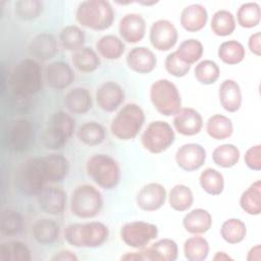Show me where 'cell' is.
I'll return each instance as SVG.
<instances>
[{
  "mask_svg": "<svg viewBox=\"0 0 261 261\" xmlns=\"http://www.w3.org/2000/svg\"><path fill=\"white\" fill-rule=\"evenodd\" d=\"M69 172V161L62 154L31 157L17 170L16 186L27 196H38L51 184L62 181Z\"/></svg>",
  "mask_w": 261,
  "mask_h": 261,
  "instance_id": "obj_1",
  "label": "cell"
},
{
  "mask_svg": "<svg viewBox=\"0 0 261 261\" xmlns=\"http://www.w3.org/2000/svg\"><path fill=\"white\" fill-rule=\"evenodd\" d=\"M9 84L17 98L27 99L38 94L43 85L42 67L38 60L24 58L18 61L10 73Z\"/></svg>",
  "mask_w": 261,
  "mask_h": 261,
  "instance_id": "obj_2",
  "label": "cell"
},
{
  "mask_svg": "<svg viewBox=\"0 0 261 261\" xmlns=\"http://www.w3.org/2000/svg\"><path fill=\"white\" fill-rule=\"evenodd\" d=\"M75 20L84 28L93 31L108 30L114 22L115 11L105 0L82 1L75 10Z\"/></svg>",
  "mask_w": 261,
  "mask_h": 261,
  "instance_id": "obj_3",
  "label": "cell"
},
{
  "mask_svg": "<svg viewBox=\"0 0 261 261\" xmlns=\"http://www.w3.org/2000/svg\"><path fill=\"white\" fill-rule=\"evenodd\" d=\"M65 242L75 248H99L109 237L106 224L100 221L70 223L63 231Z\"/></svg>",
  "mask_w": 261,
  "mask_h": 261,
  "instance_id": "obj_4",
  "label": "cell"
},
{
  "mask_svg": "<svg viewBox=\"0 0 261 261\" xmlns=\"http://www.w3.org/2000/svg\"><path fill=\"white\" fill-rule=\"evenodd\" d=\"M88 176L101 189L110 191L115 189L121 178L118 162L108 154L97 153L86 162Z\"/></svg>",
  "mask_w": 261,
  "mask_h": 261,
  "instance_id": "obj_5",
  "label": "cell"
},
{
  "mask_svg": "<svg viewBox=\"0 0 261 261\" xmlns=\"http://www.w3.org/2000/svg\"><path fill=\"white\" fill-rule=\"evenodd\" d=\"M145 122V113L137 103H126L112 118L110 132L119 141H130L141 132Z\"/></svg>",
  "mask_w": 261,
  "mask_h": 261,
  "instance_id": "obj_6",
  "label": "cell"
},
{
  "mask_svg": "<svg viewBox=\"0 0 261 261\" xmlns=\"http://www.w3.org/2000/svg\"><path fill=\"white\" fill-rule=\"evenodd\" d=\"M75 132V120L62 110L54 112L41 136L43 146L52 151L62 149Z\"/></svg>",
  "mask_w": 261,
  "mask_h": 261,
  "instance_id": "obj_7",
  "label": "cell"
},
{
  "mask_svg": "<svg viewBox=\"0 0 261 261\" xmlns=\"http://www.w3.org/2000/svg\"><path fill=\"white\" fill-rule=\"evenodd\" d=\"M103 204L101 192L93 185L83 184L71 192L69 209L71 214L79 218L91 219L100 214Z\"/></svg>",
  "mask_w": 261,
  "mask_h": 261,
  "instance_id": "obj_8",
  "label": "cell"
},
{
  "mask_svg": "<svg viewBox=\"0 0 261 261\" xmlns=\"http://www.w3.org/2000/svg\"><path fill=\"white\" fill-rule=\"evenodd\" d=\"M149 97L153 107L164 116L174 115L181 108V97L177 87L167 79L152 83Z\"/></svg>",
  "mask_w": 261,
  "mask_h": 261,
  "instance_id": "obj_9",
  "label": "cell"
},
{
  "mask_svg": "<svg viewBox=\"0 0 261 261\" xmlns=\"http://www.w3.org/2000/svg\"><path fill=\"white\" fill-rule=\"evenodd\" d=\"M175 141L173 127L164 120L151 121L141 136V144L151 154L166 151Z\"/></svg>",
  "mask_w": 261,
  "mask_h": 261,
  "instance_id": "obj_10",
  "label": "cell"
},
{
  "mask_svg": "<svg viewBox=\"0 0 261 261\" xmlns=\"http://www.w3.org/2000/svg\"><path fill=\"white\" fill-rule=\"evenodd\" d=\"M34 140V126L27 118L9 121L3 132V144L11 152H23Z\"/></svg>",
  "mask_w": 261,
  "mask_h": 261,
  "instance_id": "obj_11",
  "label": "cell"
},
{
  "mask_svg": "<svg viewBox=\"0 0 261 261\" xmlns=\"http://www.w3.org/2000/svg\"><path fill=\"white\" fill-rule=\"evenodd\" d=\"M158 226L154 223L135 220L124 223L120 228V239L129 248H146L158 237Z\"/></svg>",
  "mask_w": 261,
  "mask_h": 261,
  "instance_id": "obj_12",
  "label": "cell"
},
{
  "mask_svg": "<svg viewBox=\"0 0 261 261\" xmlns=\"http://www.w3.org/2000/svg\"><path fill=\"white\" fill-rule=\"evenodd\" d=\"M178 33L172 21L158 19L154 21L149 31V41L158 51H169L177 43Z\"/></svg>",
  "mask_w": 261,
  "mask_h": 261,
  "instance_id": "obj_13",
  "label": "cell"
},
{
  "mask_svg": "<svg viewBox=\"0 0 261 261\" xmlns=\"http://www.w3.org/2000/svg\"><path fill=\"white\" fill-rule=\"evenodd\" d=\"M206 150L198 143H187L181 145L175 152L176 165L188 172L200 169L206 161Z\"/></svg>",
  "mask_w": 261,
  "mask_h": 261,
  "instance_id": "obj_14",
  "label": "cell"
},
{
  "mask_svg": "<svg viewBox=\"0 0 261 261\" xmlns=\"http://www.w3.org/2000/svg\"><path fill=\"white\" fill-rule=\"evenodd\" d=\"M166 199L167 193L163 185L159 182H149L138 191L136 204L143 211L153 212L162 208Z\"/></svg>",
  "mask_w": 261,
  "mask_h": 261,
  "instance_id": "obj_15",
  "label": "cell"
},
{
  "mask_svg": "<svg viewBox=\"0 0 261 261\" xmlns=\"http://www.w3.org/2000/svg\"><path fill=\"white\" fill-rule=\"evenodd\" d=\"M96 103L105 112H114L124 101L125 94L122 87L113 81L102 83L96 90Z\"/></svg>",
  "mask_w": 261,
  "mask_h": 261,
  "instance_id": "obj_16",
  "label": "cell"
},
{
  "mask_svg": "<svg viewBox=\"0 0 261 261\" xmlns=\"http://www.w3.org/2000/svg\"><path fill=\"white\" fill-rule=\"evenodd\" d=\"M172 124L176 133L186 137L198 135L203 128L201 113L192 107H181L174 115Z\"/></svg>",
  "mask_w": 261,
  "mask_h": 261,
  "instance_id": "obj_17",
  "label": "cell"
},
{
  "mask_svg": "<svg viewBox=\"0 0 261 261\" xmlns=\"http://www.w3.org/2000/svg\"><path fill=\"white\" fill-rule=\"evenodd\" d=\"M40 208L49 215H60L66 207V193L58 186H46L37 196Z\"/></svg>",
  "mask_w": 261,
  "mask_h": 261,
  "instance_id": "obj_18",
  "label": "cell"
},
{
  "mask_svg": "<svg viewBox=\"0 0 261 261\" xmlns=\"http://www.w3.org/2000/svg\"><path fill=\"white\" fill-rule=\"evenodd\" d=\"M118 32L121 40L128 44H137L146 35V21L139 13H126L119 20Z\"/></svg>",
  "mask_w": 261,
  "mask_h": 261,
  "instance_id": "obj_19",
  "label": "cell"
},
{
  "mask_svg": "<svg viewBox=\"0 0 261 261\" xmlns=\"http://www.w3.org/2000/svg\"><path fill=\"white\" fill-rule=\"evenodd\" d=\"M47 85L53 90H64L68 88L75 79L71 66L64 61H52L45 68Z\"/></svg>",
  "mask_w": 261,
  "mask_h": 261,
  "instance_id": "obj_20",
  "label": "cell"
},
{
  "mask_svg": "<svg viewBox=\"0 0 261 261\" xmlns=\"http://www.w3.org/2000/svg\"><path fill=\"white\" fill-rule=\"evenodd\" d=\"M127 67L134 72L146 74L152 72L157 65L155 53L148 47H134L128 51L125 57Z\"/></svg>",
  "mask_w": 261,
  "mask_h": 261,
  "instance_id": "obj_21",
  "label": "cell"
},
{
  "mask_svg": "<svg viewBox=\"0 0 261 261\" xmlns=\"http://www.w3.org/2000/svg\"><path fill=\"white\" fill-rule=\"evenodd\" d=\"M28 49L32 58L47 61L58 53V43L52 34L39 33L31 39Z\"/></svg>",
  "mask_w": 261,
  "mask_h": 261,
  "instance_id": "obj_22",
  "label": "cell"
},
{
  "mask_svg": "<svg viewBox=\"0 0 261 261\" xmlns=\"http://www.w3.org/2000/svg\"><path fill=\"white\" fill-rule=\"evenodd\" d=\"M208 21V11L202 4L194 3L186 6L179 15L181 28L189 33L203 30Z\"/></svg>",
  "mask_w": 261,
  "mask_h": 261,
  "instance_id": "obj_23",
  "label": "cell"
},
{
  "mask_svg": "<svg viewBox=\"0 0 261 261\" xmlns=\"http://www.w3.org/2000/svg\"><path fill=\"white\" fill-rule=\"evenodd\" d=\"M218 98L221 107L233 113L240 110L243 101V95L240 85L232 79L224 80L218 89Z\"/></svg>",
  "mask_w": 261,
  "mask_h": 261,
  "instance_id": "obj_24",
  "label": "cell"
},
{
  "mask_svg": "<svg viewBox=\"0 0 261 261\" xmlns=\"http://www.w3.org/2000/svg\"><path fill=\"white\" fill-rule=\"evenodd\" d=\"M64 106L71 114H85L93 107L91 92L84 87L70 89L64 97Z\"/></svg>",
  "mask_w": 261,
  "mask_h": 261,
  "instance_id": "obj_25",
  "label": "cell"
},
{
  "mask_svg": "<svg viewBox=\"0 0 261 261\" xmlns=\"http://www.w3.org/2000/svg\"><path fill=\"white\" fill-rule=\"evenodd\" d=\"M212 216L210 212L203 208H196L188 212L182 218L185 230L192 234L206 233L212 227Z\"/></svg>",
  "mask_w": 261,
  "mask_h": 261,
  "instance_id": "obj_26",
  "label": "cell"
},
{
  "mask_svg": "<svg viewBox=\"0 0 261 261\" xmlns=\"http://www.w3.org/2000/svg\"><path fill=\"white\" fill-rule=\"evenodd\" d=\"M148 261H174L178 256V247L175 241L164 238L145 248Z\"/></svg>",
  "mask_w": 261,
  "mask_h": 261,
  "instance_id": "obj_27",
  "label": "cell"
},
{
  "mask_svg": "<svg viewBox=\"0 0 261 261\" xmlns=\"http://www.w3.org/2000/svg\"><path fill=\"white\" fill-rule=\"evenodd\" d=\"M34 239L41 245H52L59 239V225L50 218H39L32 226Z\"/></svg>",
  "mask_w": 261,
  "mask_h": 261,
  "instance_id": "obj_28",
  "label": "cell"
},
{
  "mask_svg": "<svg viewBox=\"0 0 261 261\" xmlns=\"http://www.w3.org/2000/svg\"><path fill=\"white\" fill-rule=\"evenodd\" d=\"M76 138L85 146H98L105 141L106 129L98 121H87L81 124L76 129Z\"/></svg>",
  "mask_w": 261,
  "mask_h": 261,
  "instance_id": "obj_29",
  "label": "cell"
},
{
  "mask_svg": "<svg viewBox=\"0 0 261 261\" xmlns=\"http://www.w3.org/2000/svg\"><path fill=\"white\" fill-rule=\"evenodd\" d=\"M71 63L80 72L92 73L100 67L101 60L92 47H83L71 54Z\"/></svg>",
  "mask_w": 261,
  "mask_h": 261,
  "instance_id": "obj_30",
  "label": "cell"
},
{
  "mask_svg": "<svg viewBox=\"0 0 261 261\" xmlns=\"http://www.w3.org/2000/svg\"><path fill=\"white\" fill-rule=\"evenodd\" d=\"M96 51L106 60H117L125 51L123 41L115 35H104L96 42Z\"/></svg>",
  "mask_w": 261,
  "mask_h": 261,
  "instance_id": "obj_31",
  "label": "cell"
},
{
  "mask_svg": "<svg viewBox=\"0 0 261 261\" xmlns=\"http://www.w3.org/2000/svg\"><path fill=\"white\" fill-rule=\"evenodd\" d=\"M207 135L216 140L222 141L231 137L233 133V123L228 116L223 114H213L206 121Z\"/></svg>",
  "mask_w": 261,
  "mask_h": 261,
  "instance_id": "obj_32",
  "label": "cell"
},
{
  "mask_svg": "<svg viewBox=\"0 0 261 261\" xmlns=\"http://www.w3.org/2000/svg\"><path fill=\"white\" fill-rule=\"evenodd\" d=\"M240 207L249 215L261 213V181L258 179L251 184L240 197Z\"/></svg>",
  "mask_w": 261,
  "mask_h": 261,
  "instance_id": "obj_33",
  "label": "cell"
},
{
  "mask_svg": "<svg viewBox=\"0 0 261 261\" xmlns=\"http://www.w3.org/2000/svg\"><path fill=\"white\" fill-rule=\"evenodd\" d=\"M32 252L21 241H7L0 246V261H31Z\"/></svg>",
  "mask_w": 261,
  "mask_h": 261,
  "instance_id": "obj_34",
  "label": "cell"
},
{
  "mask_svg": "<svg viewBox=\"0 0 261 261\" xmlns=\"http://www.w3.org/2000/svg\"><path fill=\"white\" fill-rule=\"evenodd\" d=\"M167 200L169 206L173 210L184 212L192 207L194 203V194L188 186L177 184L170 189L167 195Z\"/></svg>",
  "mask_w": 261,
  "mask_h": 261,
  "instance_id": "obj_35",
  "label": "cell"
},
{
  "mask_svg": "<svg viewBox=\"0 0 261 261\" xmlns=\"http://www.w3.org/2000/svg\"><path fill=\"white\" fill-rule=\"evenodd\" d=\"M184 256L189 261H204L210 251L209 243L200 234H194L184 243Z\"/></svg>",
  "mask_w": 261,
  "mask_h": 261,
  "instance_id": "obj_36",
  "label": "cell"
},
{
  "mask_svg": "<svg viewBox=\"0 0 261 261\" xmlns=\"http://www.w3.org/2000/svg\"><path fill=\"white\" fill-rule=\"evenodd\" d=\"M59 43L61 47L69 52H76L85 47V32L77 25H66L59 33Z\"/></svg>",
  "mask_w": 261,
  "mask_h": 261,
  "instance_id": "obj_37",
  "label": "cell"
},
{
  "mask_svg": "<svg viewBox=\"0 0 261 261\" xmlns=\"http://www.w3.org/2000/svg\"><path fill=\"white\" fill-rule=\"evenodd\" d=\"M176 57L184 63L191 65L198 62L204 53V47L201 41L198 39H186L184 40L174 51Z\"/></svg>",
  "mask_w": 261,
  "mask_h": 261,
  "instance_id": "obj_38",
  "label": "cell"
},
{
  "mask_svg": "<svg viewBox=\"0 0 261 261\" xmlns=\"http://www.w3.org/2000/svg\"><path fill=\"white\" fill-rule=\"evenodd\" d=\"M236 18L233 14L226 9H219L212 15L210 28L212 33L218 37L230 36L236 30Z\"/></svg>",
  "mask_w": 261,
  "mask_h": 261,
  "instance_id": "obj_39",
  "label": "cell"
},
{
  "mask_svg": "<svg viewBox=\"0 0 261 261\" xmlns=\"http://www.w3.org/2000/svg\"><path fill=\"white\" fill-rule=\"evenodd\" d=\"M218 58L225 64L234 65L241 63L246 56L244 45L237 40L222 42L217 50Z\"/></svg>",
  "mask_w": 261,
  "mask_h": 261,
  "instance_id": "obj_40",
  "label": "cell"
},
{
  "mask_svg": "<svg viewBox=\"0 0 261 261\" xmlns=\"http://www.w3.org/2000/svg\"><path fill=\"white\" fill-rule=\"evenodd\" d=\"M199 184L201 189L211 196L220 195L224 190L223 174L212 167H207L200 173Z\"/></svg>",
  "mask_w": 261,
  "mask_h": 261,
  "instance_id": "obj_41",
  "label": "cell"
},
{
  "mask_svg": "<svg viewBox=\"0 0 261 261\" xmlns=\"http://www.w3.org/2000/svg\"><path fill=\"white\" fill-rule=\"evenodd\" d=\"M247 234V226L240 218H228L220 226V237L230 245L240 244Z\"/></svg>",
  "mask_w": 261,
  "mask_h": 261,
  "instance_id": "obj_42",
  "label": "cell"
},
{
  "mask_svg": "<svg viewBox=\"0 0 261 261\" xmlns=\"http://www.w3.org/2000/svg\"><path fill=\"white\" fill-rule=\"evenodd\" d=\"M240 150L233 144H222L217 146L212 152V160L218 167L231 168L240 160Z\"/></svg>",
  "mask_w": 261,
  "mask_h": 261,
  "instance_id": "obj_43",
  "label": "cell"
},
{
  "mask_svg": "<svg viewBox=\"0 0 261 261\" xmlns=\"http://www.w3.org/2000/svg\"><path fill=\"white\" fill-rule=\"evenodd\" d=\"M261 9L257 2L243 3L237 11L238 24L244 29H253L260 23Z\"/></svg>",
  "mask_w": 261,
  "mask_h": 261,
  "instance_id": "obj_44",
  "label": "cell"
},
{
  "mask_svg": "<svg viewBox=\"0 0 261 261\" xmlns=\"http://www.w3.org/2000/svg\"><path fill=\"white\" fill-rule=\"evenodd\" d=\"M195 79L202 85L209 86L215 84L220 76L218 64L210 59H204L197 63L194 68Z\"/></svg>",
  "mask_w": 261,
  "mask_h": 261,
  "instance_id": "obj_45",
  "label": "cell"
},
{
  "mask_svg": "<svg viewBox=\"0 0 261 261\" xmlns=\"http://www.w3.org/2000/svg\"><path fill=\"white\" fill-rule=\"evenodd\" d=\"M23 227V219L19 212L12 209H5L1 213L0 231L2 236H16Z\"/></svg>",
  "mask_w": 261,
  "mask_h": 261,
  "instance_id": "obj_46",
  "label": "cell"
},
{
  "mask_svg": "<svg viewBox=\"0 0 261 261\" xmlns=\"http://www.w3.org/2000/svg\"><path fill=\"white\" fill-rule=\"evenodd\" d=\"M44 3L40 0H19L14 2L15 15L25 21L38 18L43 12Z\"/></svg>",
  "mask_w": 261,
  "mask_h": 261,
  "instance_id": "obj_47",
  "label": "cell"
},
{
  "mask_svg": "<svg viewBox=\"0 0 261 261\" xmlns=\"http://www.w3.org/2000/svg\"><path fill=\"white\" fill-rule=\"evenodd\" d=\"M164 67L165 70L174 77H184L189 73L191 69V65L181 62L176 57L174 52H171L166 56L164 61Z\"/></svg>",
  "mask_w": 261,
  "mask_h": 261,
  "instance_id": "obj_48",
  "label": "cell"
},
{
  "mask_svg": "<svg viewBox=\"0 0 261 261\" xmlns=\"http://www.w3.org/2000/svg\"><path fill=\"white\" fill-rule=\"evenodd\" d=\"M244 161L248 168L259 171L261 169V145L257 144L250 147L245 153Z\"/></svg>",
  "mask_w": 261,
  "mask_h": 261,
  "instance_id": "obj_49",
  "label": "cell"
},
{
  "mask_svg": "<svg viewBox=\"0 0 261 261\" xmlns=\"http://www.w3.org/2000/svg\"><path fill=\"white\" fill-rule=\"evenodd\" d=\"M261 34L260 32H256L254 34H252L249 37L248 40V47L251 53H253L256 56H260L261 54Z\"/></svg>",
  "mask_w": 261,
  "mask_h": 261,
  "instance_id": "obj_50",
  "label": "cell"
},
{
  "mask_svg": "<svg viewBox=\"0 0 261 261\" xmlns=\"http://www.w3.org/2000/svg\"><path fill=\"white\" fill-rule=\"evenodd\" d=\"M120 259L125 261H145L147 260L146 250L145 248H143V249H137V251H134V252H126L124 255L120 257Z\"/></svg>",
  "mask_w": 261,
  "mask_h": 261,
  "instance_id": "obj_51",
  "label": "cell"
},
{
  "mask_svg": "<svg viewBox=\"0 0 261 261\" xmlns=\"http://www.w3.org/2000/svg\"><path fill=\"white\" fill-rule=\"evenodd\" d=\"M52 261H77V256L69 250H61L51 257Z\"/></svg>",
  "mask_w": 261,
  "mask_h": 261,
  "instance_id": "obj_52",
  "label": "cell"
},
{
  "mask_svg": "<svg viewBox=\"0 0 261 261\" xmlns=\"http://www.w3.org/2000/svg\"><path fill=\"white\" fill-rule=\"evenodd\" d=\"M260 253H261V249H260V245H256L255 247H252L250 249V251L248 252L247 255V260L248 261H258L260 260Z\"/></svg>",
  "mask_w": 261,
  "mask_h": 261,
  "instance_id": "obj_53",
  "label": "cell"
},
{
  "mask_svg": "<svg viewBox=\"0 0 261 261\" xmlns=\"http://www.w3.org/2000/svg\"><path fill=\"white\" fill-rule=\"evenodd\" d=\"M213 260H215V261H225V260H232V258L228 254H226L225 252L218 251L213 256Z\"/></svg>",
  "mask_w": 261,
  "mask_h": 261,
  "instance_id": "obj_54",
  "label": "cell"
},
{
  "mask_svg": "<svg viewBox=\"0 0 261 261\" xmlns=\"http://www.w3.org/2000/svg\"><path fill=\"white\" fill-rule=\"evenodd\" d=\"M139 4H142V5H146V6H151V5H154L156 4L157 2L155 1H152V2H145V1H142V2H138Z\"/></svg>",
  "mask_w": 261,
  "mask_h": 261,
  "instance_id": "obj_55",
  "label": "cell"
}]
</instances>
